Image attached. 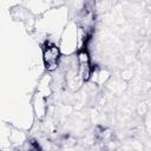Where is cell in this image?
I'll return each mask as SVG.
<instances>
[{"mask_svg":"<svg viewBox=\"0 0 151 151\" xmlns=\"http://www.w3.org/2000/svg\"><path fill=\"white\" fill-rule=\"evenodd\" d=\"M61 59L60 48L53 42H46L42 46V60L47 71H55Z\"/></svg>","mask_w":151,"mask_h":151,"instance_id":"6da1fadb","label":"cell"},{"mask_svg":"<svg viewBox=\"0 0 151 151\" xmlns=\"http://www.w3.org/2000/svg\"><path fill=\"white\" fill-rule=\"evenodd\" d=\"M76 60H77L78 74L80 77V79L83 81H88L92 78V74H93V71H94V67L92 66L88 52L85 48L78 50Z\"/></svg>","mask_w":151,"mask_h":151,"instance_id":"7a4b0ae2","label":"cell"}]
</instances>
